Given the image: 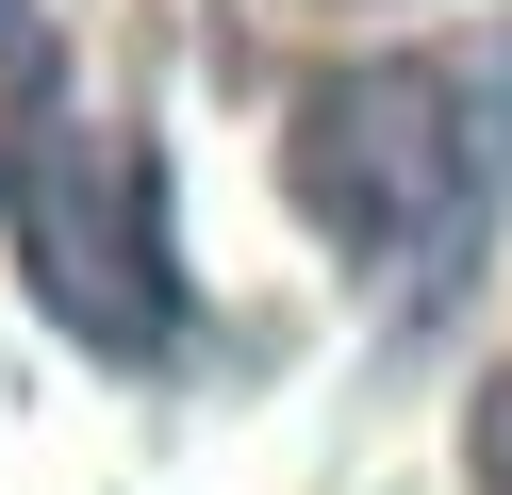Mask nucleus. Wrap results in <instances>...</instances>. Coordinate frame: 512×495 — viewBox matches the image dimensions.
<instances>
[{
    "mask_svg": "<svg viewBox=\"0 0 512 495\" xmlns=\"http://www.w3.org/2000/svg\"><path fill=\"white\" fill-rule=\"evenodd\" d=\"M281 182L331 248H430L446 215L479 198V66L463 50H380V66H331L298 83L281 116Z\"/></svg>",
    "mask_w": 512,
    "mask_h": 495,
    "instance_id": "nucleus-1",
    "label": "nucleus"
},
{
    "mask_svg": "<svg viewBox=\"0 0 512 495\" xmlns=\"http://www.w3.org/2000/svg\"><path fill=\"white\" fill-rule=\"evenodd\" d=\"M0 198H17V248H34V281H50L67 330H100V347H166V330H182L166 198H149V149L116 116H50Z\"/></svg>",
    "mask_w": 512,
    "mask_h": 495,
    "instance_id": "nucleus-2",
    "label": "nucleus"
},
{
    "mask_svg": "<svg viewBox=\"0 0 512 495\" xmlns=\"http://www.w3.org/2000/svg\"><path fill=\"white\" fill-rule=\"evenodd\" d=\"M463 462H479V495H512V380L479 396V429H463Z\"/></svg>",
    "mask_w": 512,
    "mask_h": 495,
    "instance_id": "nucleus-3",
    "label": "nucleus"
}]
</instances>
